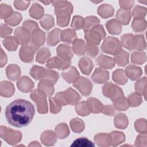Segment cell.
Here are the masks:
<instances>
[{
    "label": "cell",
    "instance_id": "obj_1",
    "mask_svg": "<svg viewBox=\"0 0 147 147\" xmlns=\"http://www.w3.org/2000/svg\"><path fill=\"white\" fill-rule=\"evenodd\" d=\"M35 114L34 106L29 101L17 99L11 102L5 109V117L11 125L16 127L28 126Z\"/></svg>",
    "mask_w": 147,
    "mask_h": 147
},
{
    "label": "cell",
    "instance_id": "obj_2",
    "mask_svg": "<svg viewBox=\"0 0 147 147\" xmlns=\"http://www.w3.org/2000/svg\"><path fill=\"white\" fill-rule=\"evenodd\" d=\"M106 33L102 25H95L90 30L85 32V38L87 44L97 45L105 37Z\"/></svg>",
    "mask_w": 147,
    "mask_h": 147
},
{
    "label": "cell",
    "instance_id": "obj_3",
    "mask_svg": "<svg viewBox=\"0 0 147 147\" xmlns=\"http://www.w3.org/2000/svg\"><path fill=\"white\" fill-rule=\"evenodd\" d=\"M101 49L103 52L110 54L116 55L119 53L121 49V44L117 38L107 37L102 44Z\"/></svg>",
    "mask_w": 147,
    "mask_h": 147
},
{
    "label": "cell",
    "instance_id": "obj_4",
    "mask_svg": "<svg viewBox=\"0 0 147 147\" xmlns=\"http://www.w3.org/2000/svg\"><path fill=\"white\" fill-rule=\"evenodd\" d=\"M1 137L3 138L8 144L14 145L20 141L21 134L18 131L13 130L6 128L5 126L1 127Z\"/></svg>",
    "mask_w": 147,
    "mask_h": 147
},
{
    "label": "cell",
    "instance_id": "obj_5",
    "mask_svg": "<svg viewBox=\"0 0 147 147\" xmlns=\"http://www.w3.org/2000/svg\"><path fill=\"white\" fill-rule=\"evenodd\" d=\"M46 95L40 90H34L31 94V99L37 105L38 111L40 113H45L48 111V107L46 100Z\"/></svg>",
    "mask_w": 147,
    "mask_h": 147
},
{
    "label": "cell",
    "instance_id": "obj_6",
    "mask_svg": "<svg viewBox=\"0 0 147 147\" xmlns=\"http://www.w3.org/2000/svg\"><path fill=\"white\" fill-rule=\"evenodd\" d=\"M72 10V7L70 3L67 9L63 10L61 9H56L55 12L57 14V22L58 25L60 26H65L68 25Z\"/></svg>",
    "mask_w": 147,
    "mask_h": 147
},
{
    "label": "cell",
    "instance_id": "obj_7",
    "mask_svg": "<svg viewBox=\"0 0 147 147\" xmlns=\"http://www.w3.org/2000/svg\"><path fill=\"white\" fill-rule=\"evenodd\" d=\"M103 91H111L112 92L107 94L106 96L112 100L117 99L118 98L123 96V94L122 91L118 87L113 84L111 83H109L105 84L103 87Z\"/></svg>",
    "mask_w": 147,
    "mask_h": 147
},
{
    "label": "cell",
    "instance_id": "obj_8",
    "mask_svg": "<svg viewBox=\"0 0 147 147\" xmlns=\"http://www.w3.org/2000/svg\"><path fill=\"white\" fill-rule=\"evenodd\" d=\"M70 60H65L62 59L54 57L49 59L46 64L48 68H57L59 69H65L70 64Z\"/></svg>",
    "mask_w": 147,
    "mask_h": 147
},
{
    "label": "cell",
    "instance_id": "obj_9",
    "mask_svg": "<svg viewBox=\"0 0 147 147\" xmlns=\"http://www.w3.org/2000/svg\"><path fill=\"white\" fill-rule=\"evenodd\" d=\"M37 48L34 45L32 44V45H26L23 46L21 50H20V56L21 60L25 62L27 61V56L28 55L29 58L32 61L33 60V54L34 53L35 50Z\"/></svg>",
    "mask_w": 147,
    "mask_h": 147
},
{
    "label": "cell",
    "instance_id": "obj_10",
    "mask_svg": "<svg viewBox=\"0 0 147 147\" xmlns=\"http://www.w3.org/2000/svg\"><path fill=\"white\" fill-rule=\"evenodd\" d=\"M15 36L19 44H24L28 42L29 39V32L26 28L20 27L15 30Z\"/></svg>",
    "mask_w": 147,
    "mask_h": 147
},
{
    "label": "cell",
    "instance_id": "obj_11",
    "mask_svg": "<svg viewBox=\"0 0 147 147\" xmlns=\"http://www.w3.org/2000/svg\"><path fill=\"white\" fill-rule=\"evenodd\" d=\"M91 78L97 83H103L109 79V72L107 71L96 68Z\"/></svg>",
    "mask_w": 147,
    "mask_h": 147
},
{
    "label": "cell",
    "instance_id": "obj_12",
    "mask_svg": "<svg viewBox=\"0 0 147 147\" xmlns=\"http://www.w3.org/2000/svg\"><path fill=\"white\" fill-rule=\"evenodd\" d=\"M57 53L61 59L65 60H70L73 56L71 48L67 45H59L57 48Z\"/></svg>",
    "mask_w": 147,
    "mask_h": 147
},
{
    "label": "cell",
    "instance_id": "obj_13",
    "mask_svg": "<svg viewBox=\"0 0 147 147\" xmlns=\"http://www.w3.org/2000/svg\"><path fill=\"white\" fill-rule=\"evenodd\" d=\"M18 88L22 92H26L30 91L33 87V83L31 80L26 77H22L17 82Z\"/></svg>",
    "mask_w": 147,
    "mask_h": 147
},
{
    "label": "cell",
    "instance_id": "obj_14",
    "mask_svg": "<svg viewBox=\"0 0 147 147\" xmlns=\"http://www.w3.org/2000/svg\"><path fill=\"white\" fill-rule=\"evenodd\" d=\"M45 33L42 30L36 29L33 32L32 35V44L37 48L42 45L45 41Z\"/></svg>",
    "mask_w": 147,
    "mask_h": 147
},
{
    "label": "cell",
    "instance_id": "obj_15",
    "mask_svg": "<svg viewBox=\"0 0 147 147\" xmlns=\"http://www.w3.org/2000/svg\"><path fill=\"white\" fill-rule=\"evenodd\" d=\"M98 65L103 67L107 68H111L115 65V61L111 57L108 56H105L103 55H101L97 60H96Z\"/></svg>",
    "mask_w": 147,
    "mask_h": 147
},
{
    "label": "cell",
    "instance_id": "obj_16",
    "mask_svg": "<svg viewBox=\"0 0 147 147\" xmlns=\"http://www.w3.org/2000/svg\"><path fill=\"white\" fill-rule=\"evenodd\" d=\"M79 65L82 72L88 75L93 67V63L90 59L84 57L80 59Z\"/></svg>",
    "mask_w": 147,
    "mask_h": 147
},
{
    "label": "cell",
    "instance_id": "obj_17",
    "mask_svg": "<svg viewBox=\"0 0 147 147\" xmlns=\"http://www.w3.org/2000/svg\"><path fill=\"white\" fill-rule=\"evenodd\" d=\"M41 140L45 145H53L56 141V135L52 131H46L41 135Z\"/></svg>",
    "mask_w": 147,
    "mask_h": 147
},
{
    "label": "cell",
    "instance_id": "obj_18",
    "mask_svg": "<svg viewBox=\"0 0 147 147\" xmlns=\"http://www.w3.org/2000/svg\"><path fill=\"white\" fill-rule=\"evenodd\" d=\"M120 23V22L115 20H112L107 22L106 26L109 33L113 34L120 33L121 31V25Z\"/></svg>",
    "mask_w": 147,
    "mask_h": 147
},
{
    "label": "cell",
    "instance_id": "obj_19",
    "mask_svg": "<svg viewBox=\"0 0 147 147\" xmlns=\"http://www.w3.org/2000/svg\"><path fill=\"white\" fill-rule=\"evenodd\" d=\"M110 144L112 146H117L125 141V135L121 132L113 131L109 134Z\"/></svg>",
    "mask_w": 147,
    "mask_h": 147
},
{
    "label": "cell",
    "instance_id": "obj_20",
    "mask_svg": "<svg viewBox=\"0 0 147 147\" xmlns=\"http://www.w3.org/2000/svg\"><path fill=\"white\" fill-rule=\"evenodd\" d=\"M47 69L45 70L43 67L38 66H33L30 72V74L36 79H45L47 75Z\"/></svg>",
    "mask_w": 147,
    "mask_h": 147
},
{
    "label": "cell",
    "instance_id": "obj_21",
    "mask_svg": "<svg viewBox=\"0 0 147 147\" xmlns=\"http://www.w3.org/2000/svg\"><path fill=\"white\" fill-rule=\"evenodd\" d=\"M6 74L9 79L15 80L20 75V69L19 67L16 65H10L6 68Z\"/></svg>",
    "mask_w": 147,
    "mask_h": 147
},
{
    "label": "cell",
    "instance_id": "obj_22",
    "mask_svg": "<svg viewBox=\"0 0 147 147\" xmlns=\"http://www.w3.org/2000/svg\"><path fill=\"white\" fill-rule=\"evenodd\" d=\"M71 146L74 147H94L95 146L94 144L89 140L88 139L86 138V137H81L75 140L72 144H71Z\"/></svg>",
    "mask_w": 147,
    "mask_h": 147
},
{
    "label": "cell",
    "instance_id": "obj_23",
    "mask_svg": "<svg viewBox=\"0 0 147 147\" xmlns=\"http://www.w3.org/2000/svg\"><path fill=\"white\" fill-rule=\"evenodd\" d=\"M95 141L100 146H107L111 145L109 134H99L95 136Z\"/></svg>",
    "mask_w": 147,
    "mask_h": 147
},
{
    "label": "cell",
    "instance_id": "obj_24",
    "mask_svg": "<svg viewBox=\"0 0 147 147\" xmlns=\"http://www.w3.org/2000/svg\"><path fill=\"white\" fill-rule=\"evenodd\" d=\"M62 76L66 81L71 83L78 78L79 73L75 67H71L68 72H63Z\"/></svg>",
    "mask_w": 147,
    "mask_h": 147
},
{
    "label": "cell",
    "instance_id": "obj_25",
    "mask_svg": "<svg viewBox=\"0 0 147 147\" xmlns=\"http://www.w3.org/2000/svg\"><path fill=\"white\" fill-rule=\"evenodd\" d=\"M1 86H2L1 88V94L2 96H4L5 97H10L13 95L14 91V88L10 82H9L7 88H6V81L2 82L1 83Z\"/></svg>",
    "mask_w": 147,
    "mask_h": 147
},
{
    "label": "cell",
    "instance_id": "obj_26",
    "mask_svg": "<svg viewBox=\"0 0 147 147\" xmlns=\"http://www.w3.org/2000/svg\"><path fill=\"white\" fill-rule=\"evenodd\" d=\"M61 30L58 29H55L50 32L48 35V44L53 46L59 41V37Z\"/></svg>",
    "mask_w": 147,
    "mask_h": 147
},
{
    "label": "cell",
    "instance_id": "obj_27",
    "mask_svg": "<svg viewBox=\"0 0 147 147\" xmlns=\"http://www.w3.org/2000/svg\"><path fill=\"white\" fill-rule=\"evenodd\" d=\"M74 86H75L78 89L81 91L83 87H85V88L91 92V88H92V84L90 82V81L88 79H86L85 78H80L79 79L77 80L76 82L74 84Z\"/></svg>",
    "mask_w": 147,
    "mask_h": 147
},
{
    "label": "cell",
    "instance_id": "obj_28",
    "mask_svg": "<svg viewBox=\"0 0 147 147\" xmlns=\"http://www.w3.org/2000/svg\"><path fill=\"white\" fill-rule=\"evenodd\" d=\"M87 102L90 106L91 112L98 113L102 110L103 106L98 100L94 98H89Z\"/></svg>",
    "mask_w": 147,
    "mask_h": 147
},
{
    "label": "cell",
    "instance_id": "obj_29",
    "mask_svg": "<svg viewBox=\"0 0 147 147\" xmlns=\"http://www.w3.org/2000/svg\"><path fill=\"white\" fill-rule=\"evenodd\" d=\"M76 37V35L75 32L71 29H66L63 31L61 35V40L68 43H71L72 41H74Z\"/></svg>",
    "mask_w": 147,
    "mask_h": 147
},
{
    "label": "cell",
    "instance_id": "obj_30",
    "mask_svg": "<svg viewBox=\"0 0 147 147\" xmlns=\"http://www.w3.org/2000/svg\"><path fill=\"white\" fill-rule=\"evenodd\" d=\"M3 44L8 50L11 51H15L17 49L18 44L19 43L16 38L13 37H9L3 40Z\"/></svg>",
    "mask_w": 147,
    "mask_h": 147
},
{
    "label": "cell",
    "instance_id": "obj_31",
    "mask_svg": "<svg viewBox=\"0 0 147 147\" xmlns=\"http://www.w3.org/2000/svg\"><path fill=\"white\" fill-rule=\"evenodd\" d=\"M57 136L61 139L64 138L66 137L69 131L68 129L67 126L65 125V123H61L57 125L55 129Z\"/></svg>",
    "mask_w": 147,
    "mask_h": 147
},
{
    "label": "cell",
    "instance_id": "obj_32",
    "mask_svg": "<svg viewBox=\"0 0 147 147\" xmlns=\"http://www.w3.org/2000/svg\"><path fill=\"white\" fill-rule=\"evenodd\" d=\"M114 123L117 127L121 129H125L127 125V120L125 114H117L114 119Z\"/></svg>",
    "mask_w": 147,
    "mask_h": 147
},
{
    "label": "cell",
    "instance_id": "obj_33",
    "mask_svg": "<svg viewBox=\"0 0 147 147\" xmlns=\"http://www.w3.org/2000/svg\"><path fill=\"white\" fill-rule=\"evenodd\" d=\"M86 47H85L83 41L81 40H76L74 41L73 49L75 53L79 55L83 54L86 51Z\"/></svg>",
    "mask_w": 147,
    "mask_h": 147
},
{
    "label": "cell",
    "instance_id": "obj_34",
    "mask_svg": "<svg viewBox=\"0 0 147 147\" xmlns=\"http://www.w3.org/2000/svg\"><path fill=\"white\" fill-rule=\"evenodd\" d=\"M50 53L49 49L45 48L41 49L37 53L36 56V61L40 63H44L47 59L49 57Z\"/></svg>",
    "mask_w": 147,
    "mask_h": 147
},
{
    "label": "cell",
    "instance_id": "obj_35",
    "mask_svg": "<svg viewBox=\"0 0 147 147\" xmlns=\"http://www.w3.org/2000/svg\"><path fill=\"white\" fill-rule=\"evenodd\" d=\"M115 60L118 65L123 66L128 62V53L123 51H121L118 55H115Z\"/></svg>",
    "mask_w": 147,
    "mask_h": 147
},
{
    "label": "cell",
    "instance_id": "obj_36",
    "mask_svg": "<svg viewBox=\"0 0 147 147\" xmlns=\"http://www.w3.org/2000/svg\"><path fill=\"white\" fill-rule=\"evenodd\" d=\"M113 78L114 81L121 84H125L127 82V79L124 75V72L122 69H118L114 72Z\"/></svg>",
    "mask_w": 147,
    "mask_h": 147
},
{
    "label": "cell",
    "instance_id": "obj_37",
    "mask_svg": "<svg viewBox=\"0 0 147 147\" xmlns=\"http://www.w3.org/2000/svg\"><path fill=\"white\" fill-rule=\"evenodd\" d=\"M70 126L72 129V130L76 133L81 132L83 130L84 125L83 121H82L80 119H74L71 121Z\"/></svg>",
    "mask_w": 147,
    "mask_h": 147
},
{
    "label": "cell",
    "instance_id": "obj_38",
    "mask_svg": "<svg viewBox=\"0 0 147 147\" xmlns=\"http://www.w3.org/2000/svg\"><path fill=\"white\" fill-rule=\"evenodd\" d=\"M86 22L84 26V30L85 32L90 30L94 26L97 25L99 23V20L94 17H88L86 18Z\"/></svg>",
    "mask_w": 147,
    "mask_h": 147
},
{
    "label": "cell",
    "instance_id": "obj_39",
    "mask_svg": "<svg viewBox=\"0 0 147 147\" xmlns=\"http://www.w3.org/2000/svg\"><path fill=\"white\" fill-rule=\"evenodd\" d=\"M133 36L131 34H125L122 36L121 40L123 45L129 50L133 49Z\"/></svg>",
    "mask_w": 147,
    "mask_h": 147
},
{
    "label": "cell",
    "instance_id": "obj_40",
    "mask_svg": "<svg viewBox=\"0 0 147 147\" xmlns=\"http://www.w3.org/2000/svg\"><path fill=\"white\" fill-rule=\"evenodd\" d=\"M114 101V107L118 110H125L129 106L128 103L124 98L120 97Z\"/></svg>",
    "mask_w": 147,
    "mask_h": 147
},
{
    "label": "cell",
    "instance_id": "obj_41",
    "mask_svg": "<svg viewBox=\"0 0 147 147\" xmlns=\"http://www.w3.org/2000/svg\"><path fill=\"white\" fill-rule=\"evenodd\" d=\"M85 22L84 20L80 16H75L73 18V20L71 24V27L75 29H80L84 27Z\"/></svg>",
    "mask_w": 147,
    "mask_h": 147
},
{
    "label": "cell",
    "instance_id": "obj_42",
    "mask_svg": "<svg viewBox=\"0 0 147 147\" xmlns=\"http://www.w3.org/2000/svg\"><path fill=\"white\" fill-rule=\"evenodd\" d=\"M21 20V16L20 14V13H18L17 12H14L13 16L11 18L10 17L7 18L5 20V22L10 25L15 26L18 24H19Z\"/></svg>",
    "mask_w": 147,
    "mask_h": 147
},
{
    "label": "cell",
    "instance_id": "obj_43",
    "mask_svg": "<svg viewBox=\"0 0 147 147\" xmlns=\"http://www.w3.org/2000/svg\"><path fill=\"white\" fill-rule=\"evenodd\" d=\"M41 25L46 30H48L53 26V17L51 16L47 15L42 20L40 21Z\"/></svg>",
    "mask_w": 147,
    "mask_h": 147
},
{
    "label": "cell",
    "instance_id": "obj_44",
    "mask_svg": "<svg viewBox=\"0 0 147 147\" xmlns=\"http://www.w3.org/2000/svg\"><path fill=\"white\" fill-rule=\"evenodd\" d=\"M126 75L128 76V77L130 79H131L132 77H133V73H136L138 75L141 76L142 72H141V69L140 68L136 67V66L130 65V66H128L126 68Z\"/></svg>",
    "mask_w": 147,
    "mask_h": 147
},
{
    "label": "cell",
    "instance_id": "obj_45",
    "mask_svg": "<svg viewBox=\"0 0 147 147\" xmlns=\"http://www.w3.org/2000/svg\"><path fill=\"white\" fill-rule=\"evenodd\" d=\"M50 105H51V111L53 113H57L60 111L61 105V103L55 98H49Z\"/></svg>",
    "mask_w": 147,
    "mask_h": 147
},
{
    "label": "cell",
    "instance_id": "obj_46",
    "mask_svg": "<svg viewBox=\"0 0 147 147\" xmlns=\"http://www.w3.org/2000/svg\"><path fill=\"white\" fill-rule=\"evenodd\" d=\"M124 15L123 14V13L121 10H119L117 13V18L119 20L118 21L122 23L123 18H125V25L127 24L128 22L130 21V17H131V13L130 11H127V12H124Z\"/></svg>",
    "mask_w": 147,
    "mask_h": 147
},
{
    "label": "cell",
    "instance_id": "obj_47",
    "mask_svg": "<svg viewBox=\"0 0 147 147\" xmlns=\"http://www.w3.org/2000/svg\"><path fill=\"white\" fill-rule=\"evenodd\" d=\"M133 100L134 101V106H138L142 102L141 100V96L137 94V93H134L131 94L130 95H129V96L128 97V104L129 105H130V103L132 102Z\"/></svg>",
    "mask_w": 147,
    "mask_h": 147
},
{
    "label": "cell",
    "instance_id": "obj_48",
    "mask_svg": "<svg viewBox=\"0 0 147 147\" xmlns=\"http://www.w3.org/2000/svg\"><path fill=\"white\" fill-rule=\"evenodd\" d=\"M87 53L91 56V57H95L97 53H98V47H95L93 45H90L87 44V47L86 48Z\"/></svg>",
    "mask_w": 147,
    "mask_h": 147
},
{
    "label": "cell",
    "instance_id": "obj_49",
    "mask_svg": "<svg viewBox=\"0 0 147 147\" xmlns=\"http://www.w3.org/2000/svg\"><path fill=\"white\" fill-rule=\"evenodd\" d=\"M24 26L25 28H26V29L28 30H30L32 29H37L38 26L36 24V22L31 21H26L24 23Z\"/></svg>",
    "mask_w": 147,
    "mask_h": 147
},
{
    "label": "cell",
    "instance_id": "obj_50",
    "mask_svg": "<svg viewBox=\"0 0 147 147\" xmlns=\"http://www.w3.org/2000/svg\"><path fill=\"white\" fill-rule=\"evenodd\" d=\"M3 32H5L4 34L2 36V37H5V36L11 34L12 32V29L9 27H7L6 25H1V33Z\"/></svg>",
    "mask_w": 147,
    "mask_h": 147
}]
</instances>
